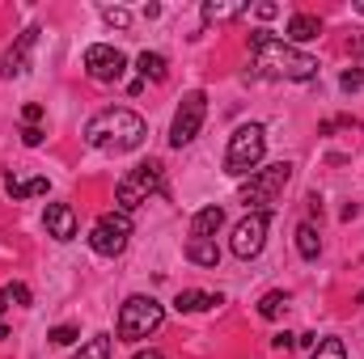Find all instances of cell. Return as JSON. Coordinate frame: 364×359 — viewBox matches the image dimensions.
Listing matches in <instances>:
<instances>
[{"instance_id":"8","label":"cell","mask_w":364,"mask_h":359,"mask_svg":"<svg viewBox=\"0 0 364 359\" xmlns=\"http://www.w3.org/2000/svg\"><path fill=\"white\" fill-rule=\"evenodd\" d=\"M267 224H272V211H246V216L233 224L229 250H233L242 263L259 258V254H263V245H267Z\"/></svg>"},{"instance_id":"3","label":"cell","mask_w":364,"mask_h":359,"mask_svg":"<svg viewBox=\"0 0 364 359\" xmlns=\"http://www.w3.org/2000/svg\"><path fill=\"white\" fill-rule=\"evenodd\" d=\"M263 153H267V131H263L259 123L237 127V131L229 136V148H225V174H233V178L255 174L259 161H263Z\"/></svg>"},{"instance_id":"29","label":"cell","mask_w":364,"mask_h":359,"mask_svg":"<svg viewBox=\"0 0 364 359\" xmlns=\"http://www.w3.org/2000/svg\"><path fill=\"white\" fill-rule=\"evenodd\" d=\"M21 140H26L30 148H38V144H43V131H38V127H26V131H21Z\"/></svg>"},{"instance_id":"1","label":"cell","mask_w":364,"mask_h":359,"mask_svg":"<svg viewBox=\"0 0 364 359\" xmlns=\"http://www.w3.org/2000/svg\"><path fill=\"white\" fill-rule=\"evenodd\" d=\"M250 51H255V64L263 68V77H275V81H314L318 77V60L296 51L292 43L275 38L272 30H250Z\"/></svg>"},{"instance_id":"24","label":"cell","mask_w":364,"mask_h":359,"mask_svg":"<svg viewBox=\"0 0 364 359\" xmlns=\"http://www.w3.org/2000/svg\"><path fill=\"white\" fill-rule=\"evenodd\" d=\"M102 21L114 26V30H127V26H132V13L119 9V4H102Z\"/></svg>"},{"instance_id":"25","label":"cell","mask_w":364,"mask_h":359,"mask_svg":"<svg viewBox=\"0 0 364 359\" xmlns=\"http://www.w3.org/2000/svg\"><path fill=\"white\" fill-rule=\"evenodd\" d=\"M4 296H9V304H34V296H30V287L26 283H4Z\"/></svg>"},{"instance_id":"20","label":"cell","mask_w":364,"mask_h":359,"mask_svg":"<svg viewBox=\"0 0 364 359\" xmlns=\"http://www.w3.org/2000/svg\"><path fill=\"white\" fill-rule=\"evenodd\" d=\"M246 13V4H203L199 9V17H203V26H212V21H233V17H242Z\"/></svg>"},{"instance_id":"32","label":"cell","mask_w":364,"mask_h":359,"mask_svg":"<svg viewBox=\"0 0 364 359\" xmlns=\"http://www.w3.org/2000/svg\"><path fill=\"white\" fill-rule=\"evenodd\" d=\"M132 359H166L161 351H140V355H132Z\"/></svg>"},{"instance_id":"6","label":"cell","mask_w":364,"mask_h":359,"mask_svg":"<svg viewBox=\"0 0 364 359\" xmlns=\"http://www.w3.org/2000/svg\"><path fill=\"white\" fill-rule=\"evenodd\" d=\"M288 182H292V165H288V161H275V165H267V170H255L250 182L242 186V203L255 207V211H267L275 199L284 194Z\"/></svg>"},{"instance_id":"18","label":"cell","mask_w":364,"mask_h":359,"mask_svg":"<svg viewBox=\"0 0 364 359\" xmlns=\"http://www.w3.org/2000/svg\"><path fill=\"white\" fill-rule=\"evenodd\" d=\"M296 254H301L305 263H318V254H322V237H318L314 224H296Z\"/></svg>"},{"instance_id":"19","label":"cell","mask_w":364,"mask_h":359,"mask_svg":"<svg viewBox=\"0 0 364 359\" xmlns=\"http://www.w3.org/2000/svg\"><path fill=\"white\" fill-rule=\"evenodd\" d=\"M186 258L195 267H216L220 263V245L216 241H186Z\"/></svg>"},{"instance_id":"10","label":"cell","mask_w":364,"mask_h":359,"mask_svg":"<svg viewBox=\"0 0 364 359\" xmlns=\"http://www.w3.org/2000/svg\"><path fill=\"white\" fill-rule=\"evenodd\" d=\"M85 72H90L93 81H102V85L123 81L127 55H123L119 47H110V43H93V47H85Z\"/></svg>"},{"instance_id":"30","label":"cell","mask_w":364,"mask_h":359,"mask_svg":"<svg viewBox=\"0 0 364 359\" xmlns=\"http://www.w3.org/2000/svg\"><path fill=\"white\" fill-rule=\"evenodd\" d=\"M292 343H296V334H288V330H284V334H275V338H272V347H279V351H288Z\"/></svg>"},{"instance_id":"26","label":"cell","mask_w":364,"mask_h":359,"mask_svg":"<svg viewBox=\"0 0 364 359\" xmlns=\"http://www.w3.org/2000/svg\"><path fill=\"white\" fill-rule=\"evenodd\" d=\"M339 89L343 93H360L364 89V68H348V72L339 77Z\"/></svg>"},{"instance_id":"16","label":"cell","mask_w":364,"mask_h":359,"mask_svg":"<svg viewBox=\"0 0 364 359\" xmlns=\"http://www.w3.org/2000/svg\"><path fill=\"white\" fill-rule=\"evenodd\" d=\"M136 68H140L144 81H166V77H170V60H166L161 51H140V55H136Z\"/></svg>"},{"instance_id":"31","label":"cell","mask_w":364,"mask_h":359,"mask_svg":"<svg viewBox=\"0 0 364 359\" xmlns=\"http://www.w3.org/2000/svg\"><path fill=\"white\" fill-rule=\"evenodd\" d=\"M255 13H259V17H263V21H267V17H275V13H279V9H275V4H259V9H255Z\"/></svg>"},{"instance_id":"11","label":"cell","mask_w":364,"mask_h":359,"mask_svg":"<svg viewBox=\"0 0 364 359\" xmlns=\"http://www.w3.org/2000/svg\"><path fill=\"white\" fill-rule=\"evenodd\" d=\"M34 43H38V26H30V30H21L17 34V43L4 51V60H0V72L13 81V77H26V68H30V51H34Z\"/></svg>"},{"instance_id":"9","label":"cell","mask_w":364,"mask_h":359,"mask_svg":"<svg viewBox=\"0 0 364 359\" xmlns=\"http://www.w3.org/2000/svg\"><path fill=\"white\" fill-rule=\"evenodd\" d=\"M203 118H208V93H203V89H191L178 101V110H174V123H170V144H174V148H186V144L199 136Z\"/></svg>"},{"instance_id":"12","label":"cell","mask_w":364,"mask_h":359,"mask_svg":"<svg viewBox=\"0 0 364 359\" xmlns=\"http://www.w3.org/2000/svg\"><path fill=\"white\" fill-rule=\"evenodd\" d=\"M43 224H47V237H55V241H73L77 237V211L68 203H47Z\"/></svg>"},{"instance_id":"33","label":"cell","mask_w":364,"mask_h":359,"mask_svg":"<svg viewBox=\"0 0 364 359\" xmlns=\"http://www.w3.org/2000/svg\"><path fill=\"white\" fill-rule=\"evenodd\" d=\"M0 338H9V326H4V321H0Z\"/></svg>"},{"instance_id":"17","label":"cell","mask_w":364,"mask_h":359,"mask_svg":"<svg viewBox=\"0 0 364 359\" xmlns=\"http://www.w3.org/2000/svg\"><path fill=\"white\" fill-rule=\"evenodd\" d=\"M9 194L13 199H34V194H47V178H34V174H9Z\"/></svg>"},{"instance_id":"21","label":"cell","mask_w":364,"mask_h":359,"mask_svg":"<svg viewBox=\"0 0 364 359\" xmlns=\"http://www.w3.org/2000/svg\"><path fill=\"white\" fill-rule=\"evenodd\" d=\"M77 359H110V334H93V338H85L81 351H77Z\"/></svg>"},{"instance_id":"13","label":"cell","mask_w":364,"mask_h":359,"mask_svg":"<svg viewBox=\"0 0 364 359\" xmlns=\"http://www.w3.org/2000/svg\"><path fill=\"white\" fill-rule=\"evenodd\" d=\"M220 224H225V207H203V211H195L191 216V241H212L216 233H220Z\"/></svg>"},{"instance_id":"27","label":"cell","mask_w":364,"mask_h":359,"mask_svg":"<svg viewBox=\"0 0 364 359\" xmlns=\"http://www.w3.org/2000/svg\"><path fill=\"white\" fill-rule=\"evenodd\" d=\"M47 338H51L55 347H68V343H77V338H81V330H77V326H55Z\"/></svg>"},{"instance_id":"2","label":"cell","mask_w":364,"mask_h":359,"mask_svg":"<svg viewBox=\"0 0 364 359\" xmlns=\"http://www.w3.org/2000/svg\"><path fill=\"white\" fill-rule=\"evenodd\" d=\"M149 136V123L127 110V106H110V110H97L90 123H85V144L102 148V153H136Z\"/></svg>"},{"instance_id":"22","label":"cell","mask_w":364,"mask_h":359,"mask_svg":"<svg viewBox=\"0 0 364 359\" xmlns=\"http://www.w3.org/2000/svg\"><path fill=\"white\" fill-rule=\"evenodd\" d=\"M284 309H288V292H267V296L259 300V317H267V321L284 317Z\"/></svg>"},{"instance_id":"15","label":"cell","mask_w":364,"mask_h":359,"mask_svg":"<svg viewBox=\"0 0 364 359\" xmlns=\"http://www.w3.org/2000/svg\"><path fill=\"white\" fill-rule=\"evenodd\" d=\"M216 304H225V300H220V296H212V292H195V287L178 292V300H174V309H178V313H203V309H216Z\"/></svg>"},{"instance_id":"4","label":"cell","mask_w":364,"mask_h":359,"mask_svg":"<svg viewBox=\"0 0 364 359\" xmlns=\"http://www.w3.org/2000/svg\"><path fill=\"white\" fill-rule=\"evenodd\" d=\"M161 321H166V309L153 296H127L123 309H119V338L123 343H140V338L157 334Z\"/></svg>"},{"instance_id":"28","label":"cell","mask_w":364,"mask_h":359,"mask_svg":"<svg viewBox=\"0 0 364 359\" xmlns=\"http://www.w3.org/2000/svg\"><path fill=\"white\" fill-rule=\"evenodd\" d=\"M21 118H26V127H34V123L43 118V106H38V101H30V106L21 110Z\"/></svg>"},{"instance_id":"34","label":"cell","mask_w":364,"mask_h":359,"mask_svg":"<svg viewBox=\"0 0 364 359\" xmlns=\"http://www.w3.org/2000/svg\"><path fill=\"white\" fill-rule=\"evenodd\" d=\"M356 13H364V4H356Z\"/></svg>"},{"instance_id":"5","label":"cell","mask_w":364,"mask_h":359,"mask_svg":"<svg viewBox=\"0 0 364 359\" xmlns=\"http://www.w3.org/2000/svg\"><path fill=\"white\" fill-rule=\"evenodd\" d=\"M161 161H144V165H136V170H127L123 178H119V186H114V207L119 211H136L140 203H149L157 190H161Z\"/></svg>"},{"instance_id":"14","label":"cell","mask_w":364,"mask_h":359,"mask_svg":"<svg viewBox=\"0 0 364 359\" xmlns=\"http://www.w3.org/2000/svg\"><path fill=\"white\" fill-rule=\"evenodd\" d=\"M322 34V17L318 13H292L288 17V43H314Z\"/></svg>"},{"instance_id":"7","label":"cell","mask_w":364,"mask_h":359,"mask_svg":"<svg viewBox=\"0 0 364 359\" xmlns=\"http://www.w3.org/2000/svg\"><path fill=\"white\" fill-rule=\"evenodd\" d=\"M127 241H132V216L127 211H102L97 216V224L90 228V250L93 254H102V258H114V254H123L127 250Z\"/></svg>"},{"instance_id":"23","label":"cell","mask_w":364,"mask_h":359,"mask_svg":"<svg viewBox=\"0 0 364 359\" xmlns=\"http://www.w3.org/2000/svg\"><path fill=\"white\" fill-rule=\"evenodd\" d=\"M309 359H348V347H343V338H322Z\"/></svg>"}]
</instances>
